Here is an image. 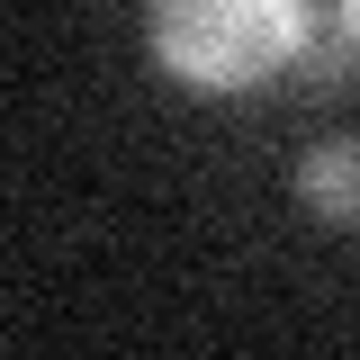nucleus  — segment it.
<instances>
[{"instance_id":"7ed1b4c3","label":"nucleus","mask_w":360,"mask_h":360,"mask_svg":"<svg viewBox=\"0 0 360 360\" xmlns=\"http://www.w3.org/2000/svg\"><path fill=\"white\" fill-rule=\"evenodd\" d=\"M342 27H352V45H360V0H342Z\"/></svg>"},{"instance_id":"f257e3e1","label":"nucleus","mask_w":360,"mask_h":360,"mask_svg":"<svg viewBox=\"0 0 360 360\" xmlns=\"http://www.w3.org/2000/svg\"><path fill=\"white\" fill-rule=\"evenodd\" d=\"M144 37L180 90L234 99L315 63V0H153Z\"/></svg>"},{"instance_id":"f03ea898","label":"nucleus","mask_w":360,"mask_h":360,"mask_svg":"<svg viewBox=\"0 0 360 360\" xmlns=\"http://www.w3.org/2000/svg\"><path fill=\"white\" fill-rule=\"evenodd\" d=\"M297 198L324 225H360V153L352 144H315L307 162H297Z\"/></svg>"}]
</instances>
